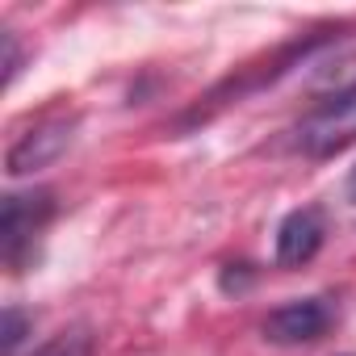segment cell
Listing matches in <instances>:
<instances>
[{
    "label": "cell",
    "mask_w": 356,
    "mask_h": 356,
    "mask_svg": "<svg viewBox=\"0 0 356 356\" xmlns=\"http://www.w3.org/2000/svg\"><path fill=\"white\" fill-rule=\"evenodd\" d=\"M356 138V88H343L327 97L310 118L298 126V147L310 155H331Z\"/></svg>",
    "instance_id": "1"
},
{
    "label": "cell",
    "mask_w": 356,
    "mask_h": 356,
    "mask_svg": "<svg viewBox=\"0 0 356 356\" xmlns=\"http://www.w3.org/2000/svg\"><path fill=\"white\" fill-rule=\"evenodd\" d=\"M55 214L51 193H9L5 210H0V243H5V260L22 264V252L34 243V235L47 227Z\"/></svg>",
    "instance_id": "2"
},
{
    "label": "cell",
    "mask_w": 356,
    "mask_h": 356,
    "mask_svg": "<svg viewBox=\"0 0 356 356\" xmlns=\"http://www.w3.org/2000/svg\"><path fill=\"white\" fill-rule=\"evenodd\" d=\"M72 130H76V122H67V118H51V122L30 126V130L17 134V143L9 147L5 172H9V176H30V172H38V168H51V163L67 151Z\"/></svg>",
    "instance_id": "3"
},
{
    "label": "cell",
    "mask_w": 356,
    "mask_h": 356,
    "mask_svg": "<svg viewBox=\"0 0 356 356\" xmlns=\"http://www.w3.org/2000/svg\"><path fill=\"white\" fill-rule=\"evenodd\" d=\"M331 323H335V310L323 298H298V302L268 310L260 331L268 343H314L318 335H327Z\"/></svg>",
    "instance_id": "4"
},
{
    "label": "cell",
    "mask_w": 356,
    "mask_h": 356,
    "mask_svg": "<svg viewBox=\"0 0 356 356\" xmlns=\"http://www.w3.org/2000/svg\"><path fill=\"white\" fill-rule=\"evenodd\" d=\"M327 239V218L318 206H302L293 214H285V222L277 227V264L281 268H302L318 256Z\"/></svg>",
    "instance_id": "5"
},
{
    "label": "cell",
    "mask_w": 356,
    "mask_h": 356,
    "mask_svg": "<svg viewBox=\"0 0 356 356\" xmlns=\"http://www.w3.org/2000/svg\"><path fill=\"white\" fill-rule=\"evenodd\" d=\"M34 356H92V335H88L84 327L59 331V335H51Z\"/></svg>",
    "instance_id": "6"
},
{
    "label": "cell",
    "mask_w": 356,
    "mask_h": 356,
    "mask_svg": "<svg viewBox=\"0 0 356 356\" xmlns=\"http://www.w3.org/2000/svg\"><path fill=\"white\" fill-rule=\"evenodd\" d=\"M22 335H26V314H22L17 306H9V310H5V356L17 352Z\"/></svg>",
    "instance_id": "7"
},
{
    "label": "cell",
    "mask_w": 356,
    "mask_h": 356,
    "mask_svg": "<svg viewBox=\"0 0 356 356\" xmlns=\"http://www.w3.org/2000/svg\"><path fill=\"white\" fill-rule=\"evenodd\" d=\"M0 42H5V84H9L17 76V67H22V51H17V34H9V30H5Z\"/></svg>",
    "instance_id": "8"
},
{
    "label": "cell",
    "mask_w": 356,
    "mask_h": 356,
    "mask_svg": "<svg viewBox=\"0 0 356 356\" xmlns=\"http://www.w3.org/2000/svg\"><path fill=\"white\" fill-rule=\"evenodd\" d=\"M348 197L356 202V168H352V176H348Z\"/></svg>",
    "instance_id": "9"
}]
</instances>
